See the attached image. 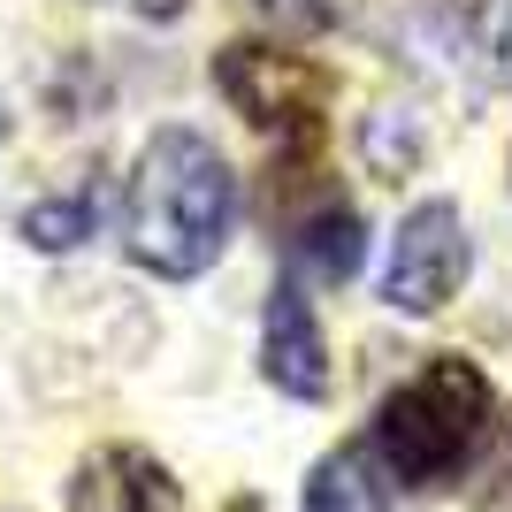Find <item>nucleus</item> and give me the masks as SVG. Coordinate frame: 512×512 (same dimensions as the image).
<instances>
[{
    "mask_svg": "<svg viewBox=\"0 0 512 512\" xmlns=\"http://www.w3.org/2000/svg\"><path fill=\"white\" fill-rule=\"evenodd\" d=\"M283 253L291 268L314 283H352L360 276V214L344 207V199H321L314 214H291V230H283Z\"/></svg>",
    "mask_w": 512,
    "mask_h": 512,
    "instance_id": "nucleus-6",
    "label": "nucleus"
},
{
    "mask_svg": "<svg viewBox=\"0 0 512 512\" xmlns=\"http://www.w3.org/2000/svg\"><path fill=\"white\" fill-rule=\"evenodd\" d=\"M260 8H268V16H291L299 31H321V23H329V8H314V0H260Z\"/></svg>",
    "mask_w": 512,
    "mask_h": 512,
    "instance_id": "nucleus-10",
    "label": "nucleus"
},
{
    "mask_svg": "<svg viewBox=\"0 0 512 512\" xmlns=\"http://www.w3.org/2000/svg\"><path fill=\"white\" fill-rule=\"evenodd\" d=\"M490 428V375L459 352H436V360L398 383L375 413V459H383L406 490H436L474 459Z\"/></svg>",
    "mask_w": 512,
    "mask_h": 512,
    "instance_id": "nucleus-2",
    "label": "nucleus"
},
{
    "mask_svg": "<svg viewBox=\"0 0 512 512\" xmlns=\"http://www.w3.org/2000/svg\"><path fill=\"white\" fill-rule=\"evenodd\" d=\"M497 69H505V85H512V0H505V16H497Z\"/></svg>",
    "mask_w": 512,
    "mask_h": 512,
    "instance_id": "nucleus-11",
    "label": "nucleus"
},
{
    "mask_svg": "<svg viewBox=\"0 0 512 512\" xmlns=\"http://www.w3.org/2000/svg\"><path fill=\"white\" fill-rule=\"evenodd\" d=\"M214 85L222 100L245 115L253 130H291L299 146L321 138V107H329V69L291 54V46H268V39H237L214 54Z\"/></svg>",
    "mask_w": 512,
    "mask_h": 512,
    "instance_id": "nucleus-3",
    "label": "nucleus"
},
{
    "mask_svg": "<svg viewBox=\"0 0 512 512\" xmlns=\"http://www.w3.org/2000/svg\"><path fill=\"white\" fill-rule=\"evenodd\" d=\"M467 222L451 199H421L406 214V230L390 237V268H383V299L398 314H444L467 283Z\"/></svg>",
    "mask_w": 512,
    "mask_h": 512,
    "instance_id": "nucleus-4",
    "label": "nucleus"
},
{
    "mask_svg": "<svg viewBox=\"0 0 512 512\" xmlns=\"http://www.w3.org/2000/svg\"><path fill=\"white\" fill-rule=\"evenodd\" d=\"M130 8H146V16H176L184 0H130Z\"/></svg>",
    "mask_w": 512,
    "mask_h": 512,
    "instance_id": "nucleus-12",
    "label": "nucleus"
},
{
    "mask_svg": "<svg viewBox=\"0 0 512 512\" xmlns=\"http://www.w3.org/2000/svg\"><path fill=\"white\" fill-rule=\"evenodd\" d=\"M237 230V176L230 161L199 138V130L169 123L153 130L138 169H130V260L153 276H199L222 260Z\"/></svg>",
    "mask_w": 512,
    "mask_h": 512,
    "instance_id": "nucleus-1",
    "label": "nucleus"
},
{
    "mask_svg": "<svg viewBox=\"0 0 512 512\" xmlns=\"http://www.w3.org/2000/svg\"><path fill=\"white\" fill-rule=\"evenodd\" d=\"M23 237H31L39 253H69V245H85V237H92V199H85V192L39 199V207L23 214Z\"/></svg>",
    "mask_w": 512,
    "mask_h": 512,
    "instance_id": "nucleus-9",
    "label": "nucleus"
},
{
    "mask_svg": "<svg viewBox=\"0 0 512 512\" xmlns=\"http://www.w3.org/2000/svg\"><path fill=\"white\" fill-rule=\"evenodd\" d=\"M100 474H115L107 490H115V505L123 512H184V490H176V474L153 459V451H107Z\"/></svg>",
    "mask_w": 512,
    "mask_h": 512,
    "instance_id": "nucleus-8",
    "label": "nucleus"
},
{
    "mask_svg": "<svg viewBox=\"0 0 512 512\" xmlns=\"http://www.w3.org/2000/svg\"><path fill=\"white\" fill-rule=\"evenodd\" d=\"M260 375H268L283 398H329V344H321V321H314L299 283H276V299H268Z\"/></svg>",
    "mask_w": 512,
    "mask_h": 512,
    "instance_id": "nucleus-5",
    "label": "nucleus"
},
{
    "mask_svg": "<svg viewBox=\"0 0 512 512\" xmlns=\"http://www.w3.org/2000/svg\"><path fill=\"white\" fill-rule=\"evenodd\" d=\"M306 512H390V482L375 467V444H344L306 474Z\"/></svg>",
    "mask_w": 512,
    "mask_h": 512,
    "instance_id": "nucleus-7",
    "label": "nucleus"
},
{
    "mask_svg": "<svg viewBox=\"0 0 512 512\" xmlns=\"http://www.w3.org/2000/svg\"><path fill=\"white\" fill-rule=\"evenodd\" d=\"M0 138H8V115H0Z\"/></svg>",
    "mask_w": 512,
    "mask_h": 512,
    "instance_id": "nucleus-13",
    "label": "nucleus"
}]
</instances>
